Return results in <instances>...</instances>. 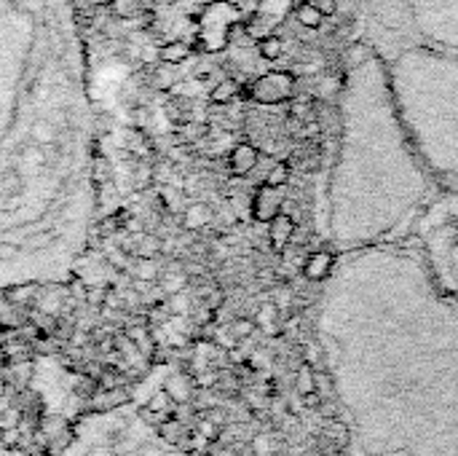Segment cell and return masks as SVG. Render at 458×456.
<instances>
[{
	"label": "cell",
	"mask_w": 458,
	"mask_h": 456,
	"mask_svg": "<svg viewBox=\"0 0 458 456\" xmlns=\"http://www.w3.org/2000/svg\"><path fill=\"white\" fill-rule=\"evenodd\" d=\"M322 354L349 456H458V322L354 325Z\"/></svg>",
	"instance_id": "6da1fadb"
},
{
	"label": "cell",
	"mask_w": 458,
	"mask_h": 456,
	"mask_svg": "<svg viewBox=\"0 0 458 456\" xmlns=\"http://www.w3.org/2000/svg\"><path fill=\"white\" fill-rule=\"evenodd\" d=\"M94 424L84 427L78 446L84 448L81 456H180L164 446L153 432H148L139 419L129 413L100 416Z\"/></svg>",
	"instance_id": "7a4b0ae2"
},
{
	"label": "cell",
	"mask_w": 458,
	"mask_h": 456,
	"mask_svg": "<svg viewBox=\"0 0 458 456\" xmlns=\"http://www.w3.org/2000/svg\"><path fill=\"white\" fill-rule=\"evenodd\" d=\"M295 75L287 70H271L260 78H254L252 84L247 86V97L260 102V105H282L289 102L295 97Z\"/></svg>",
	"instance_id": "3957f363"
},
{
	"label": "cell",
	"mask_w": 458,
	"mask_h": 456,
	"mask_svg": "<svg viewBox=\"0 0 458 456\" xmlns=\"http://www.w3.org/2000/svg\"><path fill=\"white\" fill-rule=\"evenodd\" d=\"M282 210H284V188H276V185L263 183L252 196V207H250L252 220L268 226Z\"/></svg>",
	"instance_id": "277c9868"
},
{
	"label": "cell",
	"mask_w": 458,
	"mask_h": 456,
	"mask_svg": "<svg viewBox=\"0 0 458 456\" xmlns=\"http://www.w3.org/2000/svg\"><path fill=\"white\" fill-rule=\"evenodd\" d=\"M260 161V151L254 148L252 142H238L228 151V169L236 177H247L257 167Z\"/></svg>",
	"instance_id": "5b68a950"
},
{
	"label": "cell",
	"mask_w": 458,
	"mask_h": 456,
	"mask_svg": "<svg viewBox=\"0 0 458 456\" xmlns=\"http://www.w3.org/2000/svg\"><path fill=\"white\" fill-rule=\"evenodd\" d=\"M295 218L287 215V212H279L268 223V245H271L273 252H284L289 245H292V236H295Z\"/></svg>",
	"instance_id": "8992f818"
},
{
	"label": "cell",
	"mask_w": 458,
	"mask_h": 456,
	"mask_svg": "<svg viewBox=\"0 0 458 456\" xmlns=\"http://www.w3.org/2000/svg\"><path fill=\"white\" fill-rule=\"evenodd\" d=\"M330 271H333V252H327V250L311 252L303 266L305 280H311V282H324L330 277Z\"/></svg>",
	"instance_id": "52a82bcc"
},
{
	"label": "cell",
	"mask_w": 458,
	"mask_h": 456,
	"mask_svg": "<svg viewBox=\"0 0 458 456\" xmlns=\"http://www.w3.org/2000/svg\"><path fill=\"white\" fill-rule=\"evenodd\" d=\"M212 218H215V212L209 204H204V202H196V204H190L185 212H183V226L188 231H201L212 223Z\"/></svg>",
	"instance_id": "ba28073f"
},
{
	"label": "cell",
	"mask_w": 458,
	"mask_h": 456,
	"mask_svg": "<svg viewBox=\"0 0 458 456\" xmlns=\"http://www.w3.org/2000/svg\"><path fill=\"white\" fill-rule=\"evenodd\" d=\"M295 19H298V24L305 27V30H319L322 27V11L316 8V3H311V0H305V3H298L295 6Z\"/></svg>",
	"instance_id": "9c48e42d"
},
{
	"label": "cell",
	"mask_w": 458,
	"mask_h": 456,
	"mask_svg": "<svg viewBox=\"0 0 458 456\" xmlns=\"http://www.w3.org/2000/svg\"><path fill=\"white\" fill-rule=\"evenodd\" d=\"M188 56H190V46L185 40H169V43H164L158 49V59L164 65H183Z\"/></svg>",
	"instance_id": "30bf717a"
},
{
	"label": "cell",
	"mask_w": 458,
	"mask_h": 456,
	"mask_svg": "<svg viewBox=\"0 0 458 456\" xmlns=\"http://www.w3.org/2000/svg\"><path fill=\"white\" fill-rule=\"evenodd\" d=\"M257 54L263 59H268V62H276L284 54V40L279 36H273V33H268V36H263L257 40Z\"/></svg>",
	"instance_id": "8fae6325"
},
{
	"label": "cell",
	"mask_w": 458,
	"mask_h": 456,
	"mask_svg": "<svg viewBox=\"0 0 458 456\" xmlns=\"http://www.w3.org/2000/svg\"><path fill=\"white\" fill-rule=\"evenodd\" d=\"M241 86H238V81L234 78H222L217 86L212 89V102H217V105H228L231 100H236Z\"/></svg>",
	"instance_id": "7c38bea8"
},
{
	"label": "cell",
	"mask_w": 458,
	"mask_h": 456,
	"mask_svg": "<svg viewBox=\"0 0 458 456\" xmlns=\"http://www.w3.org/2000/svg\"><path fill=\"white\" fill-rule=\"evenodd\" d=\"M289 175H292V169H289L287 161H276L271 169H268V175H266V183L276 185V188H284L289 183Z\"/></svg>",
	"instance_id": "4fadbf2b"
},
{
	"label": "cell",
	"mask_w": 458,
	"mask_h": 456,
	"mask_svg": "<svg viewBox=\"0 0 458 456\" xmlns=\"http://www.w3.org/2000/svg\"><path fill=\"white\" fill-rule=\"evenodd\" d=\"M33 137H35L38 142H43V145H49V142L56 140V129H54V126H51L49 121H35Z\"/></svg>",
	"instance_id": "5bb4252c"
},
{
	"label": "cell",
	"mask_w": 458,
	"mask_h": 456,
	"mask_svg": "<svg viewBox=\"0 0 458 456\" xmlns=\"http://www.w3.org/2000/svg\"><path fill=\"white\" fill-rule=\"evenodd\" d=\"M153 84L158 89H171V84H174V65H167V68H155V73H153Z\"/></svg>",
	"instance_id": "9a60e30c"
},
{
	"label": "cell",
	"mask_w": 458,
	"mask_h": 456,
	"mask_svg": "<svg viewBox=\"0 0 458 456\" xmlns=\"http://www.w3.org/2000/svg\"><path fill=\"white\" fill-rule=\"evenodd\" d=\"M142 11V6H137V0H116V14L121 17H135Z\"/></svg>",
	"instance_id": "2e32d148"
},
{
	"label": "cell",
	"mask_w": 458,
	"mask_h": 456,
	"mask_svg": "<svg viewBox=\"0 0 458 456\" xmlns=\"http://www.w3.org/2000/svg\"><path fill=\"white\" fill-rule=\"evenodd\" d=\"M316 3V8L322 11V17H333L335 11H338V0H314Z\"/></svg>",
	"instance_id": "e0dca14e"
},
{
	"label": "cell",
	"mask_w": 458,
	"mask_h": 456,
	"mask_svg": "<svg viewBox=\"0 0 458 456\" xmlns=\"http://www.w3.org/2000/svg\"><path fill=\"white\" fill-rule=\"evenodd\" d=\"M94 175H97L100 183H105V180L110 177V167L105 169V158H97V161H94Z\"/></svg>",
	"instance_id": "ac0fdd59"
},
{
	"label": "cell",
	"mask_w": 458,
	"mask_h": 456,
	"mask_svg": "<svg viewBox=\"0 0 458 456\" xmlns=\"http://www.w3.org/2000/svg\"><path fill=\"white\" fill-rule=\"evenodd\" d=\"M322 94H335V81L333 78H327L322 84Z\"/></svg>",
	"instance_id": "d6986e66"
},
{
	"label": "cell",
	"mask_w": 458,
	"mask_h": 456,
	"mask_svg": "<svg viewBox=\"0 0 458 456\" xmlns=\"http://www.w3.org/2000/svg\"><path fill=\"white\" fill-rule=\"evenodd\" d=\"M153 6H174L177 0H151Z\"/></svg>",
	"instance_id": "ffe728a7"
}]
</instances>
